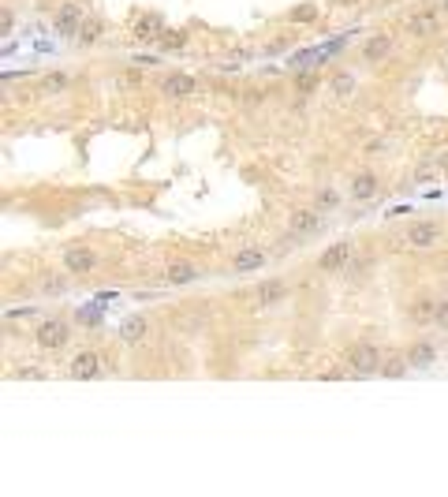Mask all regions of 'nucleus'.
<instances>
[{
  "instance_id": "f257e3e1",
  "label": "nucleus",
  "mask_w": 448,
  "mask_h": 497,
  "mask_svg": "<svg viewBox=\"0 0 448 497\" xmlns=\"http://www.w3.org/2000/svg\"><path fill=\"white\" fill-rule=\"evenodd\" d=\"M381 348L370 344V340H359V344L347 348V366H351L355 374H378L381 371Z\"/></svg>"
},
{
  "instance_id": "f03ea898",
  "label": "nucleus",
  "mask_w": 448,
  "mask_h": 497,
  "mask_svg": "<svg viewBox=\"0 0 448 497\" xmlns=\"http://www.w3.org/2000/svg\"><path fill=\"white\" fill-rule=\"evenodd\" d=\"M34 340H38L41 352H60V348H68L71 329H68V321H60V318H45L38 326V333H34Z\"/></svg>"
},
{
  "instance_id": "7ed1b4c3",
  "label": "nucleus",
  "mask_w": 448,
  "mask_h": 497,
  "mask_svg": "<svg viewBox=\"0 0 448 497\" xmlns=\"http://www.w3.org/2000/svg\"><path fill=\"white\" fill-rule=\"evenodd\" d=\"M318 228H322V209L318 206H299L288 214V232L295 236H314Z\"/></svg>"
},
{
  "instance_id": "20e7f679",
  "label": "nucleus",
  "mask_w": 448,
  "mask_h": 497,
  "mask_svg": "<svg viewBox=\"0 0 448 497\" xmlns=\"http://www.w3.org/2000/svg\"><path fill=\"white\" fill-rule=\"evenodd\" d=\"M64 270L82 277V273H94L97 270V254L90 251V247H68L64 251Z\"/></svg>"
},
{
  "instance_id": "39448f33",
  "label": "nucleus",
  "mask_w": 448,
  "mask_h": 497,
  "mask_svg": "<svg viewBox=\"0 0 448 497\" xmlns=\"http://www.w3.org/2000/svg\"><path fill=\"white\" fill-rule=\"evenodd\" d=\"M347 262H351V243H347V239H340V243H333V247H325V251H322L318 270H322V273H340Z\"/></svg>"
},
{
  "instance_id": "423d86ee",
  "label": "nucleus",
  "mask_w": 448,
  "mask_h": 497,
  "mask_svg": "<svg viewBox=\"0 0 448 497\" xmlns=\"http://www.w3.org/2000/svg\"><path fill=\"white\" fill-rule=\"evenodd\" d=\"M198 90V79L187 75V71H176V75H164L161 79V94L164 97H191Z\"/></svg>"
},
{
  "instance_id": "0eeeda50",
  "label": "nucleus",
  "mask_w": 448,
  "mask_h": 497,
  "mask_svg": "<svg viewBox=\"0 0 448 497\" xmlns=\"http://www.w3.org/2000/svg\"><path fill=\"white\" fill-rule=\"evenodd\" d=\"M68 371H71V378H79V382H94L97 374H101V359H97V352H90L86 348V352H79L75 359H71Z\"/></svg>"
},
{
  "instance_id": "6e6552de",
  "label": "nucleus",
  "mask_w": 448,
  "mask_h": 497,
  "mask_svg": "<svg viewBox=\"0 0 448 497\" xmlns=\"http://www.w3.org/2000/svg\"><path fill=\"white\" fill-rule=\"evenodd\" d=\"M82 12L75 4H64L60 12H57V19H52V26H57V34L60 38H79V30H82Z\"/></svg>"
},
{
  "instance_id": "1a4fd4ad",
  "label": "nucleus",
  "mask_w": 448,
  "mask_h": 497,
  "mask_svg": "<svg viewBox=\"0 0 448 497\" xmlns=\"http://www.w3.org/2000/svg\"><path fill=\"white\" fill-rule=\"evenodd\" d=\"M437 239H441V225H437V221H415V225L407 228L411 247H434Z\"/></svg>"
},
{
  "instance_id": "9d476101",
  "label": "nucleus",
  "mask_w": 448,
  "mask_h": 497,
  "mask_svg": "<svg viewBox=\"0 0 448 497\" xmlns=\"http://www.w3.org/2000/svg\"><path fill=\"white\" fill-rule=\"evenodd\" d=\"M392 57V38L389 34H370L367 41H362V60L367 64H381Z\"/></svg>"
},
{
  "instance_id": "9b49d317",
  "label": "nucleus",
  "mask_w": 448,
  "mask_h": 497,
  "mask_svg": "<svg viewBox=\"0 0 448 497\" xmlns=\"http://www.w3.org/2000/svg\"><path fill=\"white\" fill-rule=\"evenodd\" d=\"M280 299H288V284L284 281H262L258 284V292H254V307H273V303H280Z\"/></svg>"
},
{
  "instance_id": "f8f14e48",
  "label": "nucleus",
  "mask_w": 448,
  "mask_h": 497,
  "mask_svg": "<svg viewBox=\"0 0 448 497\" xmlns=\"http://www.w3.org/2000/svg\"><path fill=\"white\" fill-rule=\"evenodd\" d=\"M378 176L373 172H359V176H351V183H347V191H351V198L355 202H370L373 195H378Z\"/></svg>"
},
{
  "instance_id": "ddd939ff",
  "label": "nucleus",
  "mask_w": 448,
  "mask_h": 497,
  "mask_svg": "<svg viewBox=\"0 0 448 497\" xmlns=\"http://www.w3.org/2000/svg\"><path fill=\"white\" fill-rule=\"evenodd\" d=\"M195 277H198V270L184 259H176L168 270H164V284H168V288H184V284H191Z\"/></svg>"
},
{
  "instance_id": "4468645a",
  "label": "nucleus",
  "mask_w": 448,
  "mask_h": 497,
  "mask_svg": "<svg viewBox=\"0 0 448 497\" xmlns=\"http://www.w3.org/2000/svg\"><path fill=\"white\" fill-rule=\"evenodd\" d=\"M262 265H265V251H262V247H243V251L232 259V270L235 273H254V270H262Z\"/></svg>"
},
{
  "instance_id": "2eb2a0df",
  "label": "nucleus",
  "mask_w": 448,
  "mask_h": 497,
  "mask_svg": "<svg viewBox=\"0 0 448 497\" xmlns=\"http://www.w3.org/2000/svg\"><path fill=\"white\" fill-rule=\"evenodd\" d=\"M434 359H437V348H434V340H415V344L407 348V363H411V366H418V371H426V366H434Z\"/></svg>"
},
{
  "instance_id": "dca6fc26",
  "label": "nucleus",
  "mask_w": 448,
  "mask_h": 497,
  "mask_svg": "<svg viewBox=\"0 0 448 497\" xmlns=\"http://www.w3.org/2000/svg\"><path fill=\"white\" fill-rule=\"evenodd\" d=\"M404 30L411 34V38H426V34L437 30V15H434V12H415V15L404 23Z\"/></svg>"
},
{
  "instance_id": "f3484780",
  "label": "nucleus",
  "mask_w": 448,
  "mask_h": 497,
  "mask_svg": "<svg viewBox=\"0 0 448 497\" xmlns=\"http://www.w3.org/2000/svg\"><path fill=\"white\" fill-rule=\"evenodd\" d=\"M161 30H164L161 15H142V19L135 23V41H157Z\"/></svg>"
},
{
  "instance_id": "a211bd4d",
  "label": "nucleus",
  "mask_w": 448,
  "mask_h": 497,
  "mask_svg": "<svg viewBox=\"0 0 448 497\" xmlns=\"http://www.w3.org/2000/svg\"><path fill=\"white\" fill-rule=\"evenodd\" d=\"M411 321H415V326H434L437 321V299L422 296V299L411 303Z\"/></svg>"
},
{
  "instance_id": "6ab92c4d",
  "label": "nucleus",
  "mask_w": 448,
  "mask_h": 497,
  "mask_svg": "<svg viewBox=\"0 0 448 497\" xmlns=\"http://www.w3.org/2000/svg\"><path fill=\"white\" fill-rule=\"evenodd\" d=\"M68 86H71V75H68V71H49V75L38 79V90H41V94H60V90H68Z\"/></svg>"
},
{
  "instance_id": "aec40b11",
  "label": "nucleus",
  "mask_w": 448,
  "mask_h": 497,
  "mask_svg": "<svg viewBox=\"0 0 448 497\" xmlns=\"http://www.w3.org/2000/svg\"><path fill=\"white\" fill-rule=\"evenodd\" d=\"M157 45L164 53H179L187 45V30H176V26H164L161 30V38H157Z\"/></svg>"
},
{
  "instance_id": "412c9836",
  "label": "nucleus",
  "mask_w": 448,
  "mask_h": 497,
  "mask_svg": "<svg viewBox=\"0 0 448 497\" xmlns=\"http://www.w3.org/2000/svg\"><path fill=\"white\" fill-rule=\"evenodd\" d=\"M318 19V4L314 0H303V4H295L288 12V23H295V26H306V23H314Z\"/></svg>"
},
{
  "instance_id": "4be33fe9",
  "label": "nucleus",
  "mask_w": 448,
  "mask_h": 497,
  "mask_svg": "<svg viewBox=\"0 0 448 497\" xmlns=\"http://www.w3.org/2000/svg\"><path fill=\"white\" fill-rule=\"evenodd\" d=\"M101 30H105V26H101V19H86V23H82V30H79V45H82V49H90V45H94L97 38H101Z\"/></svg>"
},
{
  "instance_id": "5701e85b",
  "label": "nucleus",
  "mask_w": 448,
  "mask_h": 497,
  "mask_svg": "<svg viewBox=\"0 0 448 497\" xmlns=\"http://www.w3.org/2000/svg\"><path fill=\"white\" fill-rule=\"evenodd\" d=\"M407 366H411V363H407L404 355H389L385 363H381V371H378V374H381V378H404Z\"/></svg>"
},
{
  "instance_id": "b1692460",
  "label": "nucleus",
  "mask_w": 448,
  "mask_h": 497,
  "mask_svg": "<svg viewBox=\"0 0 448 497\" xmlns=\"http://www.w3.org/2000/svg\"><path fill=\"white\" fill-rule=\"evenodd\" d=\"M120 337L127 340V344H131V340H142V337H146V318H139V315L127 318L124 326H120Z\"/></svg>"
},
{
  "instance_id": "393cba45",
  "label": "nucleus",
  "mask_w": 448,
  "mask_h": 497,
  "mask_svg": "<svg viewBox=\"0 0 448 497\" xmlns=\"http://www.w3.org/2000/svg\"><path fill=\"white\" fill-rule=\"evenodd\" d=\"M333 94L336 97L355 94V75H351V71H336V75H333Z\"/></svg>"
},
{
  "instance_id": "a878e982",
  "label": "nucleus",
  "mask_w": 448,
  "mask_h": 497,
  "mask_svg": "<svg viewBox=\"0 0 448 497\" xmlns=\"http://www.w3.org/2000/svg\"><path fill=\"white\" fill-rule=\"evenodd\" d=\"M314 206H318V209H322V214H325V209H336V206H340V195H336V191H333V187H325V191H318Z\"/></svg>"
},
{
  "instance_id": "bb28decb",
  "label": "nucleus",
  "mask_w": 448,
  "mask_h": 497,
  "mask_svg": "<svg viewBox=\"0 0 448 497\" xmlns=\"http://www.w3.org/2000/svg\"><path fill=\"white\" fill-rule=\"evenodd\" d=\"M41 292H45V296H60V292H64V281H60V277H45Z\"/></svg>"
},
{
  "instance_id": "cd10ccee",
  "label": "nucleus",
  "mask_w": 448,
  "mask_h": 497,
  "mask_svg": "<svg viewBox=\"0 0 448 497\" xmlns=\"http://www.w3.org/2000/svg\"><path fill=\"white\" fill-rule=\"evenodd\" d=\"M434 326L448 329V299H437V321H434Z\"/></svg>"
},
{
  "instance_id": "c85d7f7f",
  "label": "nucleus",
  "mask_w": 448,
  "mask_h": 497,
  "mask_svg": "<svg viewBox=\"0 0 448 497\" xmlns=\"http://www.w3.org/2000/svg\"><path fill=\"white\" fill-rule=\"evenodd\" d=\"M12 23H15L12 8H4V12H0V30H4V34H12Z\"/></svg>"
},
{
  "instance_id": "c756f323",
  "label": "nucleus",
  "mask_w": 448,
  "mask_h": 497,
  "mask_svg": "<svg viewBox=\"0 0 448 497\" xmlns=\"http://www.w3.org/2000/svg\"><path fill=\"white\" fill-rule=\"evenodd\" d=\"M15 374H19V378H45V374L38 371V366H19Z\"/></svg>"
},
{
  "instance_id": "7c9ffc66",
  "label": "nucleus",
  "mask_w": 448,
  "mask_h": 497,
  "mask_svg": "<svg viewBox=\"0 0 448 497\" xmlns=\"http://www.w3.org/2000/svg\"><path fill=\"white\" fill-rule=\"evenodd\" d=\"M347 378V371H329V374H322V382H344Z\"/></svg>"
},
{
  "instance_id": "2f4dec72",
  "label": "nucleus",
  "mask_w": 448,
  "mask_h": 497,
  "mask_svg": "<svg viewBox=\"0 0 448 497\" xmlns=\"http://www.w3.org/2000/svg\"><path fill=\"white\" fill-rule=\"evenodd\" d=\"M437 169H445V172H448V153H445V158H441V161H437Z\"/></svg>"
},
{
  "instance_id": "473e14b6",
  "label": "nucleus",
  "mask_w": 448,
  "mask_h": 497,
  "mask_svg": "<svg viewBox=\"0 0 448 497\" xmlns=\"http://www.w3.org/2000/svg\"><path fill=\"white\" fill-rule=\"evenodd\" d=\"M441 12H448V0H441Z\"/></svg>"
},
{
  "instance_id": "72a5a7b5",
  "label": "nucleus",
  "mask_w": 448,
  "mask_h": 497,
  "mask_svg": "<svg viewBox=\"0 0 448 497\" xmlns=\"http://www.w3.org/2000/svg\"><path fill=\"white\" fill-rule=\"evenodd\" d=\"M340 4H359V0H340Z\"/></svg>"
}]
</instances>
